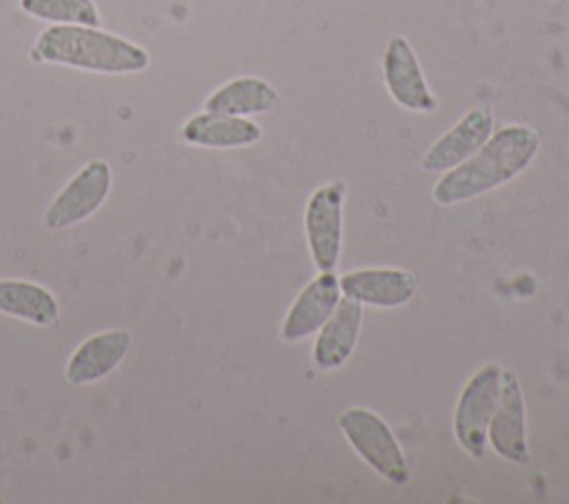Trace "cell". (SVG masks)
Listing matches in <instances>:
<instances>
[{
	"label": "cell",
	"instance_id": "1",
	"mask_svg": "<svg viewBox=\"0 0 569 504\" xmlns=\"http://www.w3.org/2000/svg\"><path fill=\"white\" fill-rule=\"evenodd\" d=\"M540 138L531 127L509 124L489 140L465 162L449 169V173L433 187V200L438 204H456L482 195L529 167Z\"/></svg>",
	"mask_w": 569,
	"mask_h": 504
},
{
	"label": "cell",
	"instance_id": "2",
	"mask_svg": "<svg viewBox=\"0 0 569 504\" xmlns=\"http://www.w3.org/2000/svg\"><path fill=\"white\" fill-rule=\"evenodd\" d=\"M31 60L107 75L138 73L151 62L144 47L87 24H49L33 42Z\"/></svg>",
	"mask_w": 569,
	"mask_h": 504
},
{
	"label": "cell",
	"instance_id": "3",
	"mask_svg": "<svg viewBox=\"0 0 569 504\" xmlns=\"http://www.w3.org/2000/svg\"><path fill=\"white\" fill-rule=\"evenodd\" d=\"M338 426L376 473L396 484H405L409 480L402 448L380 415L367 409H347L340 413Z\"/></svg>",
	"mask_w": 569,
	"mask_h": 504
},
{
	"label": "cell",
	"instance_id": "4",
	"mask_svg": "<svg viewBox=\"0 0 569 504\" xmlns=\"http://www.w3.org/2000/svg\"><path fill=\"white\" fill-rule=\"evenodd\" d=\"M111 184L113 173L107 160L96 158L87 162L44 209V226L51 231H62L84 222L107 202Z\"/></svg>",
	"mask_w": 569,
	"mask_h": 504
},
{
	"label": "cell",
	"instance_id": "5",
	"mask_svg": "<svg viewBox=\"0 0 569 504\" xmlns=\"http://www.w3.org/2000/svg\"><path fill=\"white\" fill-rule=\"evenodd\" d=\"M500 373L502 371L496 364L482 366L465 384L456 406V415H453L456 437L460 446L473 457L485 455L489 422L500 395Z\"/></svg>",
	"mask_w": 569,
	"mask_h": 504
},
{
	"label": "cell",
	"instance_id": "6",
	"mask_svg": "<svg viewBox=\"0 0 569 504\" xmlns=\"http://www.w3.org/2000/svg\"><path fill=\"white\" fill-rule=\"evenodd\" d=\"M342 202L345 184L329 182L320 187L305 211V231L311 258L320 271H333L342 244Z\"/></svg>",
	"mask_w": 569,
	"mask_h": 504
},
{
	"label": "cell",
	"instance_id": "7",
	"mask_svg": "<svg viewBox=\"0 0 569 504\" xmlns=\"http://www.w3.org/2000/svg\"><path fill=\"white\" fill-rule=\"evenodd\" d=\"M382 78L389 95L400 107L409 111H433L438 107L407 38L393 36L387 42L382 56Z\"/></svg>",
	"mask_w": 569,
	"mask_h": 504
},
{
	"label": "cell",
	"instance_id": "8",
	"mask_svg": "<svg viewBox=\"0 0 569 504\" xmlns=\"http://www.w3.org/2000/svg\"><path fill=\"white\" fill-rule=\"evenodd\" d=\"M487 435L500 457L516 464L529 462L525 440V397L518 377L511 371L500 373V395Z\"/></svg>",
	"mask_w": 569,
	"mask_h": 504
},
{
	"label": "cell",
	"instance_id": "9",
	"mask_svg": "<svg viewBox=\"0 0 569 504\" xmlns=\"http://www.w3.org/2000/svg\"><path fill=\"white\" fill-rule=\"evenodd\" d=\"M131 349V333L124 329L100 331L82 340L69 355L64 377L71 386H84L100 382L118 369Z\"/></svg>",
	"mask_w": 569,
	"mask_h": 504
},
{
	"label": "cell",
	"instance_id": "10",
	"mask_svg": "<svg viewBox=\"0 0 569 504\" xmlns=\"http://www.w3.org/2000/svg\"><path fill=\"white\" fill-rule=\"evenodd\" d=\"M493 131V115L478 107L467 111L458 124H453L442 138H438L429 151L422 155L425 171H449L471 158L491 135Z\"/></svg>",
	"mask_w": 569,
	"mask_h": 504
},
{
	"label": "cell",
	"instance_id": "11",
	"mask_svg": "<svg viewBox=\"0 0 569 504\" xmlns=\"http://www.w3.org/2000/svg\"><path fill=\"white\" fill-rule=\"evenodd\" d=\"M340 302V280L333 271H320L316 280H311L289 309L282 322V337L293 342L302 340L309 333H316L336 311Z\"/></svg>",
	"mask_w": 569,
	"mask_h": 504
},
{
	"label": "cell",
	"instance_id": "12",
	"mask_svg": "<svg viewBox=\"0 0 569 504\" xmlns=\"http://www.w3.org/2000/svg\"><path fill=\"white\" fill-rule=\"evenodd\" d=\"M347 298L373 306H400L409 302L418 289L413 273L402 269H360L340 278Z\"/></svg>",
	"mask_w": 569,
	"mask_h": 504
},
{
	"label": "cell",
	"instance_id": "13",
	"mask_svg": "<svg viewBox=\"0 0 569 504\" xmlns=\"http://www.w3.org/2000/svg\"><path fill=\"white\" fill-rule=\"evenodd\" d=\"M180 135L187 144H193V147L238 149V147H249L258 142L262 135V129L249 118L202 111L191 115L182 124Z\"/></svg>",
	"mask_w": 569,
	"mask_h": 504
},
{
	"label": "cell",
	"instance_id": "14",
	"mask_svg": "<svg viewBox=\"0 0 569 504\" xmlns=\"http://www.w3.org/2000/svg\"><path fill=\"white\" fill-rule=\"evenodd\" d=\"M362 324L360 302L345 298L338 302L331 317L320 326V335L313 346V362L322 371L338 369L345 364L356 346Z\"/></svg>",
	"mask_w": 569,
	"mask_h": 504
},
{
	"label": "cell",
	"instance_id": "15",
	"mask_svg": "<svg viewBox=\"0 0 569 504\" xmlns=\"http://www.w3.org/2000/svg\"><path fill=\"white\" fill-rule=\"evenodd\" d=\"M278 104H280V95L267 80L242 75L218 87L204 100V111L247 118V115L269 113Z\"/></svg>",
	"mask_w": 569,
	"mask_h": 504
},
{
	"label": "cell",
	"instance_id": "16",
	"mask_svg": "<svg viewBox=\"0 0 569 504\" xmlns=\"http://www.w3.org/2000/svg\"><path fill=\"white\" fill-rule=\"evenodd\" d=\"M0 313L44 329L60 320L58 300L49 289L16 278L0 280Z\"/></svg>",
	"mask_w": 569,
	"mask_h": 504
},
{
	"label": "cell",
	"instance_id": "17",
	"mask_svg": "<svg viewBox=\"0 0 569 504\" xmlns=\"http://www.w3.org/2000/svg\"><path fill=\"white\" fill-rule=\"evenodd\" d=\"M20 9L49 24L100 27V11L93 0H20Z\"/></svg>",
	"mask_w": 569,
	"mask_h": 504
},
{
	"label": "cell",
	"instance_id": "18",
	"mask_svg": "<svg viewBox=\"0 0 569 504\" xmlns=\"http://www.w3.org/2000/svg\"><path fill=\"white\" fill-rule=\"evenodd\" d=\"M553 2H562V0H553Z\"/></svg>",
	"mask_w": 569,
	"mask_h": 504
}]
</instances>
